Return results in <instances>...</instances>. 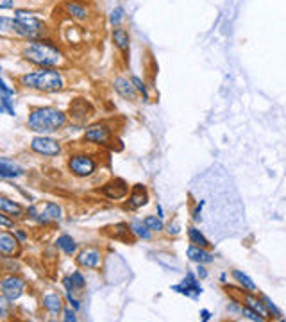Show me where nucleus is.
I'll return each mask as SVG.
<instances>
[{"label": "nucleus", "instance_id": "obj_3", "mask_svg": "<svg viewBox=\"0 0 286 322\" xmlns=\"http://www.w3.org/2000/svg\"><path fill=\"white\" fill-rule=\"evenodd\" d=\"M20 85L23 88L38 90V92H58L65 86L63 73L55 68H40L38 72L23 73L20 77Z\"/></svg>", "mask_w": 286, "mask_h": 322}, {"label": "nucleus", "instance_id": "obj_42", "mask_svg": "<svg viewBox=\"0 0 286 322\" xmlns=\"http://www.w3.org/2000/svg\"><path fill=\"white\" fill-rule=\"evenodd\" d=\"M201 318H202L204 322H208L209 318H211V313H209L208 310H201Z\"/></svg>", "mask_w": 286, "mask_h": 322}, {"label": "nucleus", "instance_id": "obj_9", "mask_svg": "<svg viewBox=\"0 0 286 322\" xmlns=\"http://www.w3.org/2000/svg\"><path fill=\"white\" fill-rule=\"evenodd\" d=\"M172 290H174V292H177V293H183V296L190 297V299H193V301L202 293L201 283L197 281V278H195L191 272H188L186 278L183 279V283H179V285H174Z\"/></svg>", "mask_w": 286, "mask_h": 322}, {"label": "nucleus", "instance_id": "obj_8", "mask_svg": "<svg viewBox=\"0 0 286 322\" xmlns=\"http://www.w3.org/2000/svg\"><path fill=\"white\" fill-rule=\"evenodd\" d=\"M2 296L6 297V301H16L20 296L23 293V288H25V281L18 276H6L2 279Z\"/></svg>", "mask_w": 286, "mask_h": 322}, {"label": "nucleus", "instance_id": "obj_30", "mask_svg": "<svg viewBox=\"0 0 286 322\" xmlns=\"http://www.w3.org/2000/svg\"><path fill=\"white\" fill-rule=\"evenodd\" d=\"M242 315L243 318H247V320H252V322H263L265 317L261 313H258L256 310H252L250 306H247V304H243L242 306Z\"/></svg>", "mask_w": 286, "mask_h": 322}, {"label": "nucleus", "instance_id": "obj_39", "mask_svg": "<svg viewBox=\"0 0 286 322\" xmlns=\"http://www.w3.org/2000/svg\"><path fill=\"white\" fill-rule=\"evenodd\" d=\"M227 311H231V313H242V306L236 301H233L231 304H227Z\"/></svg>", "mask_w": 286, "mask_h": 322}, {"label": "nucleus", "instance_id": "obj_5", "mask_svg": "<svg viewBox=\"0 0 286 322\" xmlns=\"http://www.w3.org/2000/svg\"><path fill=\"white\" fill-rule=\"evenodd\" d=\"M27 215L38 224H48V222H55V220H61L63 211L61 206H58L55 202H45L41 211L36 206H29L27 208Z\"/></svg>", "mask_w": 286, "mask_h": 322}, {"label": "nucleus", "instance_id": "obj_22", "mask_svg": "<svg viewBox=\"0 0 286 322\" xmlns=\"http://www.w3.org/2000/svg\"><path fill=\"white\" fill-rule=\"evenodd\" d=\"M65 9H66V13L75 20L88 18V9H86L82 4H79V2H75V0H68V2L65 4Z\"/></svg>", "mask_w": 286, "mask_h": 322}, {"label": "nucleus", "instance_id": "obj_41", "mask_svg": "<svg viewBox=\"0 0 286 322\" xmlns=\"http://www.w3.org/2000/svg\"><path fill=\"white\" fill-rule=\"evenodd\" d=\"M15 8V0H0V9Z\"/></svg>", "mask_w": 286, "mask_h": 322}, {"label": "nucleus", "instance_id": "obj_29", "mask_svg": "<svg viewBox=\"0 0 286 322\" xmlns=\"http://www.w3.org/2000/svg\"><path fill=\"white\" fill-rule=\"evenodd\" d=\"M0 113H8L9 117H15L16 115L15 106H13L9 95H0Z\"/></svg>", "mask_w": 286, "mask_h": 322}, {"label": "nucleus", "instance_id": "obj_24", "mask_svg": "<svg viewBox=\"0 0 286 322\" xmlns=\"http://www.w3.org/2000/svg\"><path fill=\"white\" fill-rule=\"evenodd\" d=\"M233 278H235V281L238 283L240 286H242L245 292H256L258 290V286H256V283L252 281V279L249 278V276L245 274V272H242V271H233Z\"/></svg>", "mask_w": 286, "mask_h": 322}, {"label": "nucleus", "instance_id": "obj_7", "mask_svg": "<svg viewBox=\"0 0 286 322\" xmlns=\"http://www.w3.org/2000/svg\"><path fill=\"white\" fill-rule=\"evenodd\" d=\"M31 149H33L36 154L45 156V157H54L61 152V145H59L58 140L50 138V136H43V135L33 138V142H31Z\"/></svg>", "mask_w": 286, "mask_h": 322}, {"label": "nucleus", "instance_id": "obj_44", "mask_svg": "<svg viewBox=\"0 0 286 322\" xmlns=\"http://www.w3.org/2000/svg\"><path fill=\"white\" fill-rule=\"evenodd\" d=\"M0 224H2V226H4V227L11 226V222H9V220L6 219V213H4V215H0Z\"/></svg>", "mask_w": 286, "mask_h": 322}, {"label": "nucleus", "instance_id": "obj_35", "mask_svg": "<svg viewBox=\"0 0 286 322\" xmlns=\"http://www.w3.org/2000/svg\"><path fill=\"white\" fill-rule=\"evenodd\" d=\"M63 315H65V317H63V320H66V322H75V320H77L74 308H72V310H68V308H66V310H63Z\"/></svg>", "mask_w": 286, "mask_h": 322}, {"label": "nucleus", "instance_id": "obj_19", "mask_svg": "<svg viewBox=\"0 0 286 322\" xmlns=\"http://www.w3.org/2000/svg\"><path fill=\"white\" fill-rule=\"evenodd\" d=\"M55 247L61 249L66 256H74V254L77 253V242L70 236V234H61V236L55 240Z\"/></svg>", "mask_w": 286, "mask_h": 322}, {"label": "nucleus", "instance_id": "obj_40", "mask_svg": "<svg viewBox=\"0 0 286 322\" xmlns=\"http://www.w3.org/2000/svg\"><path fill=\"white\" fill-rule=\"evenodd\" d=\"M63 286H65V290H66V292H74V285H72V279H70V276H68V278H65V279H63Z\"/></svg>", "mask_w": 286, "mask_h": 322}, {"label": "nucleus", "instance_id": "obj_28", "mask_svg": "<svg viewBox=\"0 0 286 322\" xmlns=\"http://www.w3.org/2000/svg\"><path fill=\"white\" fill-rule=\"evenodd\" d=\"M143 222H145V226H147L151 231H161V229H165V224H163L161 217L149 215V217H145V219H143Z\"/></svg>", "mask_w": 286, "mask_h": 322}, {"label": "nucleus", "instance_id": "obj_27", "mask_svg": "<svg viewBox=\"0 0 286 322\" xmlns=\"http://www.w3.org/2000/svg\"><path fill=\"white\" fill-rule=\"evenodd\" d=\"M125 20V9L122 6H117V8L111 9L109 13V22L113 27H122V22Z\"/></svg>", "mask_w": 286, "mask_h": 322}, {"label": "nucleus", "instance_id": "obj_36", "mask_svg": "<svg viewBox=\"0 0 286 322\" xmlns=\"http://www.w3.org/2000/svg\"><path fill=\"white\" fill-rule=\"evenodd\" d=\"M66 299H68V304L72 308H74L75 311H79V308H81V304H79V301L75 299L74 296H72V292H66Z\"/></svg>", "mask_w": 286, "mask_h": 322}, {"label": "nucleus", "instance_id": "obj_38", "mask_svg": "<svg viewBox=\"0 0 286 322\" xmlns=\"http://www.w3.org/2000/svg\"><path fill=\"white\" fill-rule=\"evenodd\" d=\"M197 278H201V279L208 278V271H206L204 263H197Z\"/></svg>", "mask_w": 286, "mask_h": 322}, {"label": "nucleus", "instance_id": "obj_11", "mask_svg": "<svg viewBox=\"0 0 286 322\" xmlns=\"http://www.w3.org/2000/svg\"><path fill=\"white\" fill-rule=\"evenodd\" d=\"M102 261V254L95 247H86L77 254V263L86 269H97Z\"/></svg>", "mask_w": 286, "mask_h": 322}, {"label": "nucleus", "instance_id": "obj_14", "mask_svg": "<svg viewBox=\"0 0 286 322\" xmlns=\"http://www.w3.org/2000/svg\"><path fill=\"white\" fill-rule=\"evenodd\" d=\"M113 86H115V92H117L120 97H124V99L136 100V97H138V92H136L132 81L124 79V77H118V79H115Z\"/></svg>", "mask_w": 286, "mask_h": 322}, {"label": "nucleus", "instance_id": "obj_45", "mask_svg": "<svg viewBox=\"0 0 286 322\" xmlns=\"http://www.w3.org/2000/svg\"><path fill=\"white\" fill-rule=\"evenodd\" d=\"M16 236H18V240H25L27 238V234H25V231H16Z\"/></svg>", "mask_w": 286, "mask_h": 322}, {"label": "nucleus", "instance_id": "obj_37", "mask_svg": "<svg viewBox=\"0 0 286 322\" xmlns=\"http://www.w3.org/2000/svg\"><path fill=\"white\" fill-rule=\"evenodd\" d=\"M202 206H204V201H201L197 204V208L193 209V213H191V215H193V220L195 222H201L202 220V217H201V213H202Z\"/></svg>", "mask_w": 286, "mask_h": 322}, {"label": "nucleus", "instance_id": "obj_16", "mask_svg": "<svg viewBox=\"0 0 286 322\" xmlns=\"http://www.w3.org/2000/svg\"><path fill=\"white\" fill-rule=\"evenodd\" d=\"M111 36H113L115 47H117L124 56H127L129 54V47H131V38H129L127 31H125L124 27H115Z\"/></svg>", "mask_w": 286, "mask_h": 322}, {"label": "nucleus", "instance_id": "obj_25", "mask_svg": "<svg viewBox=\"0 0 286 322\" xmlns=\"http://www.w3.org/2000/svg\"><path fill=\"white\" fill-rule=\"evenodd\" d=\"M188 238H190V244L191 246H197V247H209V242L204 234L201 233V229L197 227H188Z\"/></svg>", "mask_w": 286, "mask_h": 322}, {"label": "nucleus", "instance_id": "obj_12", "mask_svg": "<svg viewBox=\"0 0 286 322\" xmlns=\"http://www.w3.org/2000/svg\"><path fill=\"white\" fill-rule=\"evenodd\" d=\"M102 192L106 197L118 201V199H124L125 195L129 194V186L124 179H113L109 184H106V186L102 188Z\"/></svg>", "mask_w": 286, "mask_h": 322}, {"label": "nucleus", "instance_id": "obj_33", "mask_svg": "<svg viewBox=\"0 0 286 322\" xmlns=\"http://www.w3.org/2000/svg\"><path fill=\"white\" fill-rule=\"evenodd\" d=\"M70 279H72V285H74V288L75 290H81V288H84V285H86V279H84V276L81 274L79 271H75V272H72L70 274Z\"/></svg>", "mask_w": 286, "mask_h": 322}, {"label": "nucleus", "instance_id": "obj_18", "mask_svg": "<svg viewBox=\"0 0 286 322\" xmlns=\"http://www.w3.org/2000/svg\"><path fill=\"white\" fill-rule=\"evenodd\" d=\"M188 258L195 263H211L213 261V254L209 251H206V247H197V246H190L186 251Z\"/></svg>", "mask_w": 286, "mask_h": 322}, {"label": "nucleus", "instance_id": "obj_10", "mask_svg": "<svg viewBox=\"0 0 286 322\" xmlns=\"http://www.w3.org/2000/svg\"><path fill=\"white\" fill-rule=\"evenodd\" d=\"M111 138L109 127L106 124H93L84 131V140L92 143H99V145H106Z\"/></svg>", "mask_w": 286, "mask_h": 322}, {"label": "nucleus", "instance_id": "obj_1", "mask_svg": "<svg viewBox=\"0 0 286 322\" xmlns=\"http://www.w3.org/2000/svg\"><path fill=\"white\" fill-rule=\"evenodd\" d=\"M22 58L41 68H54L63 61V54L58 47H54L50 41L40 40L25 45L22 50Z\"/></svg>", "mask_w": 286, "mask_h": 322}, {"label": "nucleus", "instance_id": "obj_23", "mask_svg": "<svg viewBox=\"0 0 286 322\" xmlns=\"http://www.w3.org/2000/svg\"><path fill=\"white\" fill-rule=\"evenodd\" d=\"M245 304L247 306H250L252 310H256L258 313H261L265 318H268V311H267V306H265V303H263V299L261 297H256V296H252V292H249V293H245Z\"/></svg>", "mask_w": 286, "mask_h": 322}, {"label": "nucleus", "instance_id": "obj_26", "mask_svg": "<svg viewBox=\"0 0 286 322\" xmlns=\"http://www.w3.org/2000/svg\"><path fill=\"white\" fill-rule=\"evenodd\" d=\"M131 231L139 238V240H151L152 238V231L145 226V222H132Z\"/></svg>", "mask_w": 286, "mask_h": 322}, {"label": "nucleus", "instance_id": "obj_6", "mask_svg": "<svg viewBox=\"0 0 286 322\" xmlns=\"http://www.w3.org/2000/svg\"><path fill=\"white\" fill-rule=\"evenodd\" d=\"M68 169L75 177H90L97 169V163L93 157L86 156V154H77L68 159Z\"/></svg>", "mask_w": 286, "mask_h": 322}, {"label": "nucleus", "instance_id": "obj_4", "mask_svg": "<svg viewBox=\"0 0 286 322\" xmlns=\"http://www.w3.org/2000/svg\"><path fill=\"white\" fill-rule=\"evenodd\" d=\"M11 25L13 33L27 40H40L45 34V23L33 11H27V9H16Z\"/></svg>", "mask_w": 286, "mask_h": 322}, {"label": "nucleus", "instance_id": "obj_13", "mask_svg": "<svg viewBox=\"0 0 286 322\" xmlns=\"http://www.w3.org/2000/svg\"><path fill=\"white\" fill-rule=\"evenodd\" d=\"M25 170L20 165H16L15 161L8 159V157H0V177L2 179H15V177L23 176Z\"/></svg>", "mask_w": 286, "mask_h": 322}, {"label": "nucleus", "instance_id": "obj_20", "mask_svg": "<svg viewBox=\"0 0 286 322\" xmlns=\"http://www.w3.org/2000/svg\"><path fill=\"white\" fill-rule=\"evenodd\" d=\"M43 306H45V310H47L48 313L59 315L63 311L61 296H59V293H47V296L43 297Z\"/></svg>", "mask_w": 286, "mask_h": 322}, {"label": "nucleus", "instance_id": "obj_43", "mask_svg": "<svg viewBox=\"0 0 286 322\" xmlns=\"http://www.w3.org/2000/svg\"><path fill=\"white\" fill-rule=\"evenodd\" d=\"M166 231H168V234H177V233H179V227H177L176 224H174V226L170 224L168 229H166Z\"/></svg>", "mask_w": 286, "mask_h": 322}, {"label": "nucleus", "instance_id": "obj_32", "mask_svg": "<svg viewBox=\"0 0 286 322\" xmlns=\"http://www.w3.org/2000/svg\"><path fill=\"white\" fill-rule=\"evenodd\" d=\"M131 81H132V85H134L136 92H138L139 95H143V99H145V100H149V90H147V86H145V83H143V81L139 79V77H136V75H132Z\"/></svg>", "mask_w": 286, "mask_h": 322}, {"label": "nucleus", "instance_id": "obj_2", "mask_svg": "<svg viewBox=\"0 0 286 322\" xmlns=\"http://www.w3.org/2000/svg\"><path fill=\"white\" fill-rule=\"evenodd\" d=\"M66 115L58 108H34L27 118V125L34 132H54L65 127Z\"/></svg>", "mask_w": 286, "mask_h": 322}, {"label": "nucleus", "instance_id": "obj_31", "mask_svg": "<svg viewBox=\"0 0 286 322\" xmlns=\"http://www.w3.org/2000/svg\"><path fill=\"white\" fill-rule=\"evenodd\" d=\"M261 299H263V303H265V306H267V311H268V317L270 318H281V310H279L277 306H275L274 303H272V299L270 297H267V296H261Z\"/></svg>", "mask_w": 286, "mask_h": 322}, {"label": "nucleus", "instance_id": "obj_17", "mask_svg": "<svg viewBox=\"0 0 286 322\" xmlns=\"http://www.w3.org/2000/svg\"><path fill=\"white\" fill-rule=\"evenodd\" d=\"M18 244H20L18 236H15V234L8 233V231H4V233L0 234V253L4 254V256H9V254L15 253Z\"/></svg>", "mask_w": 286, "mask_h": 322}, {"label": "nucleus", "instance_id": "obj_15", "mask_svg": "<svg viewBox=\"0 0 286 322\" xmlns=\"http://www.w3.org/2000/svg\"><path fill=\"white\" fill-rule=\"evenodd\" d=\"M149 202V192L143 184H136L132 186V192L129 195V208L131 209H138L141 206H145Z\"/></svg>", "mask_w": 286, "mask_h": 322}, {"label": "nucleus", "instance_id": "obj_46", "mask_svg": "<svg viewBox=\"0 0 286 322\" xmlns=\"http://www.w3.org/2000/svg\"><path fill=\"white\" fill-rule=\"evenodd\" d=\"M156 209H158V217H161V219H163V217H165V215H163V206L158 204V206H156Z\"/></svg>", "mask_w": 286, "mask_h": 322}, {"label": "nucleus", "instance_id": "obj_34", "mask_svg": "<svg viewBox=\"0 0 286 322\" xmlns=\"http://www.w3.org/2000/svg\"><path fill=\"white\" fill-rule=\"evenodd\" d=\"M0 90H2V95H9V97L15 95V90H13L11 86L8 85V81H6V79L0 81Z\"/></svg>", "mask_w": 286, "mask_h": 322}, {"label": "nucleus", "instance_id": "obj_21", "mask_svg": "<svg viewBox=\"0 0 286 322\" xmlns=\"http://www.w3.org/2000/svg\"><path fill=\"white\" fill-rule=\"evenodd\" d=\"M0 211L6 213V215L11 217H22L23 215V208L18 204V202L11 201L8 197H0Z\"/></svg>", "mask_w": 286, "mask_h": 322}]
</instances>
